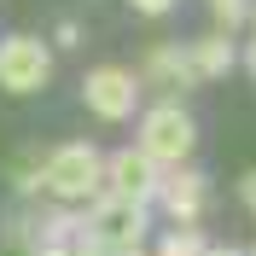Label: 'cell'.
<instances>
[{"label":"cell","mask_w":256,"mask_h":256,"mask_svg":"<svg viewBox=\"0 0 256 256\" xmlns=\"http://www.w3.org/2000/svg\"><path fill=\"white\" fill-rule=\"evenodd\" d=\"M192 146H198V122H192L186 105L163 99V105H152V111L140 116V152L158 163V169H180V163L192 158Z\"/></svg>","instance_id":"obj_1"},{"label":"cell","mask_w":256,"mask_h":256,"mask_svg":"<svg viewBox=\"0 0 256 256\" xmlns=\"http://www.w3.org/2000/svg\"><path fill=\"white\" fill-rule=\"evenodd\" d=\"M99 180H105V158H99L88 140L58 146V152L41 163V192H52V198H64V204H76V198L99 192Z\"/></svg>","instance_id":"obj_2"},{"label":"cell","mask_w":256,"mask_h":256,"mask_svg":"<svg viewBox=\"0 0 256 256\" xmlns=\"http://www.w3.org/2000/svg\"><path fill=\"white\" fill-rule=\"evenodd\" d=\"M146 204H134V198H99L94 216H88V239H94V250L116 256V250H140L146 239Z\"/></svg>","instance_id":"obj_3"},{"label":"cell","mask_w":256,"mask_h":256,"mask_svg":"<svg viewBox=\"0 0 256 256\" xmlns=\"http://www.w3.org/2000/svg\"><path fill=\"white\" fill-rule=\"evenodd\" d=\"M52 82V47L35 35H6L0 41V88L6 94H41Z\"/></svg>","instance_id":"obj_4"},{"label":"cell","mask_w":256,"mask_h":256,"mask_svg":"<svg viewBox=\"0 0 256 256\" xmlns=\"http://www.w3.org/2000/svg\"><path fill=\"white\" fill-rule=\"evenodd\" d=\"M82 99H88V111H94V116L122 122V116L140 105V76L122 70V64H99V70H88V82H82Z\"/></svg>","instance_id":"obj_5"},{"label":"cell","mask_w":256,"mask_h":256,"mask_svg":"<svg viewBox=\"0 0 256 256\" xmlns=\"http://www.w3.org/2000/svg\"><path fill=\"white\" fill-rule=\"evenodd\" d=\"M105 180H111V198H134V204H152L158 198V163L146 158L140 146H128V152H116L111 163H105Z\"/></svg>","instance_id":"obj_6"},{"label":"cell","mask_w":256,"mask_h":256,"mask_svg":"<svg viewBox=\"0 0 256 256\" xmlns=\"http://www.w3.org/2000/svg\"><path fill=\"white\" fill-rule=\"evenodd\" d=\"M158 198L175 222H192L204 210V175L198 169H169V180H158Z\"/></svg>","instance_id":"obj_7"},{"label":"cell","mask_w":256,"mask_h":256,"mask_svg":"<svg viewBox=\"0 0 256 256\" xmlns=\"http://www.w3.org/2000/svg\"><path fill=\"white\" fill-rule=\"evenodd\" d=\"M233 41L227 35H204V41H192L186 47V64H192V82H216V76H227L233 70Z\"/></svg>","instance_id":"obj_8"},{"label":"cell","mask_w":256,"mask_h":256,"mask_svg":"<svg viewBox=\"0 0 256 256\" xmlns=\"http://www.w3.org/2000/svg\"><path fill=\"white\" fill-rule=\"evenodd\" d=\"M146 76L158 82V88H186V82H192L186 47H152V52H146Z\"/></svg>","instance_id":"obj_9"},{"label":"cell","mask_w":256,"mask_h":256,"mask_svg":"<svg viewBox=\"0 0 256 256\" xmlns=\"http://www.w3.org/2000/svg\"><path fill=\"white\" fill-rule=\"evenodd\" d=\"M210 244L198 239V233H192V227H180V233H169V239L158 244V256H204Z\"/></svg>","instance_id":"obj_10"},{"label":"cell","mask_w":256,"mask_h":256,"mask_svg":"<svg viewBox=\"0 0 256 256\" xmlns=\"http://www.w3.org/2000/svg\"><path fill=\"white\" fill-rule=\"evenodd\" d=\"M250 6H256V0H210V12H216L222 35H227V30H239L244 18H250Z\"/></svg>","instance_id":"obj_11"},{"label":"cell","mask_w":256,"mask_h":256,"mask_svg":"<svg viewBox=\"0 0 256 256\" xmlns=\"http://www.w3.org/2000/svg\"><path fill=\"white\" fill-rule=\"evenodd\" d=\"M134 12H146V18H163V12H175V0H128Z\"/></svg>","instance_id":"obj_12"},{"label":"cell","mask_w":256,"mask_h":256,"mask_svg":"<svg viewBox=\"0 0 256 256\" xmlns=\"http://www.w3.org/2000/svg\"><path fill=\"white\" fill-rule=\"evenodd\" d=\"M239 192H244V210H250V216H256V169H250V175L239 180Z\"/></svg>","instance_id":"obj_13"},{"label":"cell","mask_w":256,"mask_h":256,"mask_svg":"<svg viewBox=\"0 0 256 256\" xmlns=\"http://www.w3.org/2000/svg\"><path fill=\"white\" fill-rule=\"evenodd\" d=\"M244 64H250V76H256V41H250V47H244Z\"/></svg>","instance_id":"obj_14"},{"label":"cell","mask_w":256,"mask_h":256,"mask_svg":"<svg viewBox=\"0 0 256 256\" xmlns=\"http://www.w3.org/2000/svg\"><path fill=\"white\" fill-rule=\"evenodd\" d=\"M204 256H244V250H227V244H222V250H204Z\"/></svg>","instance_id":"obj_15"},{"label":"cell","mask_w":256,"mask_h":256,"mask_svg":"<svg viewBox=\"0 0 256 256\" xmlns=\"http://www.w3.org/2000/svg\"><path fill=\"white\" fill-rule=\"evenodd\" d=\"M250 24H256V6H250Z\"/></svg>","instance_id":"obj_16"}]
</instances>
